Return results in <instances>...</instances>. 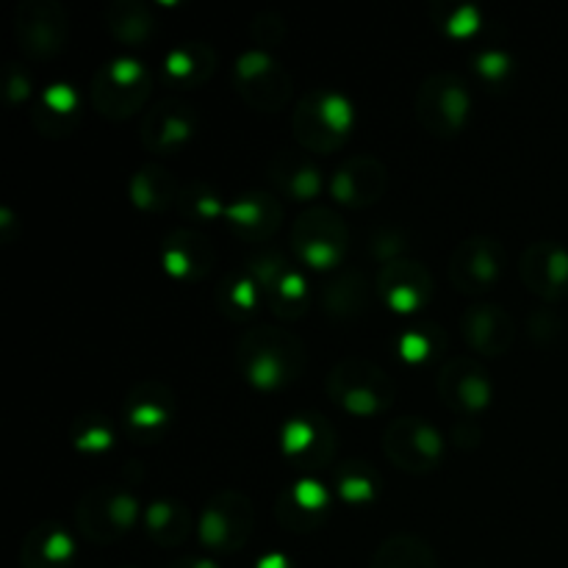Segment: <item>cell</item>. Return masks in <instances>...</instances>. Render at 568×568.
Returning <instances> with one entry per match:
<instances>
[{
  "mask_svg": "<svg viewBox=\"0 0 568 568\" xmlns=\"http://www.w3.org/2000/svg\"><path fill=\"white\" fill-rule=\"evenodd\" d=\"M236 366L258 392H281L303 375L305 344L286 327L258 325L239 338Z\"/></svg>",
  "mask_w": 568,
  "mask_h": 568,
  "instance_id": "1",
  "label": "cell"
},
{
  "mask_svg": "<svg viewBox=\"0 0 568 568\" xmlns=\"http://www.w3.org/2000/svg\"><path fill=\"white\" fill-rule=\"evenodd\" d=\"M353 128V100L336 89H314L303 94L292 111V131L303 153H336L347 144Z\"/></svg>",
  "mask_w": 568,
  "mask_h": 568,
  "instance_id": "2",
  "label": "cell"
},
{
  "mask_svg": "<svg viewBox=\"0 0 568 568\" xmlns=\"http://www.w3.org/2000/svg\"><path fill=\"white\" fill-rule=\"evenodd\" d=\"M327 394L349 416L372 419L392 408L397 399V383L375 361L347 355L327 375Z\"/></svg>",
  "mask_w": 568,
  "mask_h": 568,
  "instance_id": "3",
  "label": "cell"
},
{
  "mask_svg": "<svg viewBox=\"0 0 568 568\" xmlns=\"http://www.w3.org/2000/svg\"><path fill=\"white\" fill-rule=\"evenodd\" d=\"M153 92V75L133 55H116L105 61L89 83V103L105 120H128L144 109Z\"/></svg>",
  "mask_w": 568,
  "mask_h": 568,
  "instance_id": "4",
  "label": "cell"
},
{
  "mask_svg": "<svg viewBox=\"0 0 568 568\" xmlns=\"http://www.w3.org/2000/svg\"><path fill=\"white\" fill-rule=\"evenodd\" d=\"M292 253L300 264L316 272H333L342 266L349 250V227L338 211L327 205H311L292 222Z\"/></svg>",
  "mask_w": 568,
  "mask_h": 568,
  "instance_id": "5",
  "label": "cell"
},
{
  "mask_svg": "<svg viewBox=\"0 0 568 568\" xmlns=\"http://www.w3.org/2000/svg\"><path fill=\"white\" fill-rule=\"evenodd\" d=\"M142 505L131 486H94L78 499L75 525L83 538L109 547L122 541L136 527Z\"/></svg>",
  "mask_w": 568,
  "mask_h": 568,
  "instance_id": "6",
  "label": "cell"
},
{
  "mask_svg": "<svg viewBox=\"0 0 568 568\" xmlns=\"http://www.w3.org/2000/svg\"><path fill=\"white\" fill-rule=\"evenodd\" d=\"M471 116V92L458 72H433L416 92V120L430 136L455 139Z\"/></svg>",
  "mask_w": 568,
  "mask_h": 568,
  "instance_id": "7",
  "label": "cell"
},
{
  "mask_svg": "<svg viewBox=\"0 0 568 568\" xmlns=\"http://www.w3.org/2000/svg\"><path fill=\"white\" fill-rule=\"evenodd\" d=\"M255 527V505L236 488H222L203 505L197 538L211 555H233L244 549Z\"/></svg>",
  "mask_w": 568,
  "mask_h": 568,
  "instance_id": "8",
  "label": "cell"
},
{
  "mask_svg": "<svg viewBox=\"0 0 568 568\" xmlns=\"http://www.w3.org/2000/svg\"><path fill=\"white\" fill-rule=\"evenodd\" d=\"M233 87L242 94L244 103L253 105L264 114H277L288 105L294 92V81L288 70H283L281 61L270 50L253 48L242 53L233 64Z\"/></svg>",
  "mask_w": 568,
  "mask_h": 568,
  "instance_id": "9",
  "label": "cell"
},
{
  "mask_svg": "<svg viewBox=\"0 0 568 568\" xmlns=\"http://www.w3.org/2000/svg\"><path fill=\"white\" fill-rule=\"evenodd\" d=\"M14 39L28 59H55L70 42V14L59 0H22L14 9Z\"/></svg>",
  "mask_w": 568,
  "mask_h": 568,
  "instance_id": "10",
  "label": "cell"
},
{
  "mask_svg": "<svg viewBox=\"0 0 568 568\" xmlns=\"http://www.w3.org/2000/svg\"><path fill=\"white\" fill-rule=\"evenodd\" d=\"M383 453L408 475H427L442 466L447 455L442 430L419 416H399L383 430Z\"/></svg>",
  "mask_w": 568,
  "mask_h": 568,
  "instance_id": "11",
  "label": "cell"
},
{
  "mask_svg": "<svg viewBox=\"0 0 568 568\" xmlns=\"http://www.w3.org/2000/svg\"><path fill=\"white\" fill-rule=\"evenodd\" d=\"M178 416V397L164 381L133 383L131 392L125 394L122 403V422H125L128 436L136 438L139 444H153L170 430V425Z\"/></svg>",
  "mask_w": 568,
  "mask_h": 568,
  "instance_id": "12",
  "label": "cell"
},
{
  "mask_svg": "<svg viewBox=\"0 0 568 568\" xmlns=\"http://www.w3.org/2000/svg\"><path fill=\"white\" fill-rule=\"evenodd\" d=\"M338 447V433L325 414L320 410H303L283 422L281 427V453L292 460L297 469L316 471L325 469L333 460Z\"/></svg>",
  "mask_w": 568,
  "mask_h": 568,
  "instance_id": "13",
  "label": "cell"
},
{
  "mask_svg": "<svg viewBox=\"0 0 568 568\" xmlns=\"http://www.w3.org/2000/svg\"><path fill=\"white\" fill-rule=\"evenodd\" d=\"M449 283L460 294H486L505 272V247L491 236L464 239L449 255Z\"/></svg>",
  "mask_w": 568,
  "mask_h": 568,
  "instance_id": "14",
  "label": "cell"
},
{
  "mask_svg": "<svg viewBox=\"0 0 568 568\" xmlns=\"http://www.w3.org/2000/svg\"><path fill=\"white\" fill-rule=\"evenodd\" d=\"M436 388L442 403L464 419L483 414L494 399L491 375L483 369L480 361L466 358V355H455L442 366Z\"/></svg>",
  "mask_w": 568,
  "mask_h": 568,
  "instance_id": "15",
  "label": "cell"
},
{
  "mask_svg": "<svg viewBox=\"0 0 568 568\" xmlns=\"http://www.w3.org/2000/svg\"><path fill=\"white\" fill-rule=\"evenodd\" d=\"M197 111L192 103L181 98H161L144 114L139 139H142L148 153L172 155L183 144L192 142L194 133H197Z\"/></svg>",
  "mask_w": 568,
  "mask_h": 568,
  "instance_id": "16",
  "label": "cell"
},
{
  "mask_svg": "<svg viewBox=\"0 0 568 568\" xmlns=\"http://www.w3.org/2000/svg\"><path fill=\"white\" fill-rule=\"evenodd\" d=\"M333 514V491L314 477H300L275 499V519L283 530L308 536L325 527Z\"/></svg>",
  "mask_w": 568,
  "mask_h": 568,
  "instance_id": "17",
  "label": "cell"
},
{
  "mask_svg": "<svg viewBox=\"0 0 568 568\" xmlns=\"http://www.w3.org/2000/svg\"><path fill=\"white\" fill-rule=\"evenodd\" d=\"M377 300L394 314H419L433 297V275L425 264L410 258H399L394 264L381 266L377 272Z\"/></svg>",
  "mask_w": 568,
  "mask_h": 568,
  "instance_id": "18",
  "label": "cell"
},
{
  "mask_svg": "<svg viewBox=\"0 0 568 568\" xmlns=\"http://www.w3.org/2000/svg\"><path fill=\"white\" fill-rule=\"evenodd\" d=\"M519 277L527 292L544 303L568 297V250L560 242H532L519 258Z\"/></svg>",
  "mask_w": 568,
  "mask_h": 568,
  "instance_id": "19",
  "label": "cell"
},
{
  "mask_svg": "<svg viewBox=\"0 0 568 568\" xmlns=\"http://www.w3.org/2000/svg\"><path fill=\"white\" fill-rule=\"evenodd\" d=\"M331 197L347 209H369L381 203L388 189V170L375 155H353L331 175Z\"/></svg>",
  "mask_w": 568,
  "mask_h": 568,
  "instance_id": "20",
  "label": "cell"
},
{
  "mask_svg": "<svg viewBox=\"0 0 568 568\" xmlns=\"http://www.w3.org/2000/svg\"><path fill=\"white\" fill-rule=\"evenodd\" d=\"M225 222L236 239L264 247V242H270L281 231L283 205L275 194L253 189L227 203Z\"/></svg>",
  "mask_w": 568,
  "mask_h": 568,
  "instance_id": "21",
  "label": "cell"
},
{
  "mask_svg": "<svg viewBox=\"0 0 568 568\" xmlns=\"http://www.w3.org/2000/svg\"><path fill=\"white\" fill-rule=\"evenodd\" d=\"M216 250L205 233L194 227H175L161 242V266L181 283H197L214 270Z\"/></svg>",
  "mask_w": 568,
  "mask_h": 568,
  "instance_id": "22",
  "label": "cell"
},
{
  "mask_svg": "<svg viewBox=\"0 0 568 568\" xmlns=\"http://www.w3.org/2000/svg\"><path fill=\"white\" fill-rule=\"evenodd\" d=\"M460 333H464L466 344L477 355L499 358V355H505L514 347L516 322L503 305L477 303L466 308V314L460 316Z\"/></svg>",
  "mask_w": 568,
  "mask_h": 568,
  "instance_id": "23",
  "label": "cell"
},
{
  "mask_svg": "<svg viewBox=\"0 0 568 568\" xmlns=\"http://www.w3.org/2000/svg\"><path fill=\"white\" fill-rule=\"evenodd\" d=\"M266 172H270L272 186L294 203L316 200L322 194V183H325L320 166L311 161L308 153H300V150H281L277 155H272Z\"/></svg>",
  "mask_w": 568,
  "mask_h": 568,
  "instance_id": "24",
  "label": "cell"
},
{
  "mask_svg": "<svg viewBox=\"0 0 568 568\" xmlns=\"http://www.w3.org/2000/svg\"><path fill=\"white\" fill-rule=\"evenodd\" d=\"M83 100L70 83H50L39 94L37 105L31 111V122L37 133L48 139H64L78 128L83 114Z\"/></svg>",
  "mask_w": 568,
  "mask_h": 568,
  "instance_id": "25",
  "label": "cell"
},
{
  "mask_svg": "<svg viewBox=\"0 0 568 568\" xmlns=\"http://www.w3.org/2000/svg\"><path fill=\"white\" fill-rule=\"evenodd\" d=\"M75 560V541L59 521H39L22 538L20 568H70Z\"/></svg>",
  "mask_w": 568,
  "mask_h": 568,
  "instance_id": "26",
  "label": "cell"
},
{
  "mask_svg": "<svg viewBox=\"0 0 568 568\" xmlns=\"http://www.w3.org/2000/svg\"><path fill=\"white\" fill-rule=\"evenodd\" d=\"M216 72V53L205 42H183L175 44L164 55L161 75L170 87L192 92V89L205 87Z\"/></svg>",
  "mask_w": 568,
  "mask_h": 568,
  "instance_id": "27",
  "label": "cell"
},
{
  "mask_svg": "<svg viewBox=\"0 0 568 568\" xmlns=\"http://www.w3.org/2000/svg\"><path fill=\"white\" fill-rule=\"evenodd\" d=\"M183 183L166 170L164 164H150L139 166L128 181V197L144 214H164V211L178 209V197H181Z\"/></svg>",
  "mask_w": 568,
  "mask_h": 568,
  "instance_id": "28",
  "label": "cell"
},
{
  "mask_svg": "<svg viewBox=\"0 0 568 568\" xmlns=\"http://www.w3.org/2000/svg\"><path fill=\"white\" fill-rule=\"evenodd\" d=\"M372 286L361 272L344 270L336 272L322 288V308L331 320L353 322L369 311Z\"/></svg>",
  "mask_w": 568,
  "mask_h": 568,
  "instance_id": "29",
  "label": "cell"
},
{
  "mask_svg": "<svg viewBox=\"0 0 568 568\" xmlns=\"http://www.w3.org/2000/svg\"><path fill=\"white\" fill-rule=\"evenodd\" d=\"M192 527L194 516L181 499L161 497L144 510V530H148L150 541L164 549H175L186 544L189 536H192Z\"/></svg>",
  "mask_w": 568,
  "mask_h": 568,
  "instance_id": "30",
  "label": "cell"
},
{
  "mask_svg": "<svg viewBox=\"0 0 568 568\" xmlns=\"http://www.w3.org/2000/svg\"><path fill=\"white\" fill-rule=\"evenodd\" d=\"M105 31L125 48H144L155 39L159 26L142 0H114L103 14Z\"/></svg>",
  "mask_w": 568,
  "mask_h": 568,
  "instance_id": "31",
  "label": "cell"
},
{
  "mask_svg": "<svg viewBox=\"0 0 568 568\" xmlns=\"http://www.w3.org/2000/svg\"><path fill=\"white\" fill-rule=\"evenodd\" d=\"M216 308L225 316L227 322H250L261 311L264 303V292H261L258 283L250 277V272L244 266L231 270L216 286Z\"/></svg>",
  "mask_w": 568,
  "mask_h": 568,
  "instance_id": "32",
  "label": "cell"
},
{
  "mask_svg": "<svg viewBox=\"0 0 568 568\" xmlns=\"http://www.w3.org/2000/svg\"><path fill=\"white\" fill-rule=\"evenodd\" d=\"M264 303L270 314L281 322L303 320L305 311L311 308V286L305 272L297 266H288L264 294Z\"/></svg>",
  "mask_w": 568,
  "mask_h": 568,
  "instance_id": "33",
  "label": "cell"
},
{
  "mask_svg": "<svg viewBox=\"0 0 568 568\" xmlns=\"http://www.w3.org/2000/svg\"><path fill=\"white\" fill-rule=\"evenodd\" d=\"M369 568H438V558L425 538L397 532L375 549Z\"/></svg>",
  "mask_w": 568,
  "mask_h": 568,
  "instance_id": "34",
  "label": "cell"
},
{
  "mask_svg": "<svg viewBox=\"0 0 568 568\" xmlns=\"http://www.w3.org/2000/svg\"><path fill=\"white\" fill-rule=\"evenodd\" d=\"M381 471L366 460H347L333 471V491L347 505H369L381 497Z\"/></svg>",
  "mask_w": 568,
  "mask_h": 568,
  "instance_id": "35",
  "label": "cell"
},
{
  "mask_svg": "<svg viewBox=\"0 0 568 568\" xmlns=\"http://www.w3.org/2000/svg\"><path fill=\"white\" fill-rule=\"evenodd\" d=\"M70 442L75 453L103 455L114 447L116 433L109 416L100 414V410H83V414H78L75 419H72Z\"/></svg>",
  "mask_w": 568,
  "mask_h": 568,
  "instance_id": "36",
  "label": "cell"
},
{
  "mask_svg": "<svg viewBox=\"0 0 568 568\" xmlns=\"http://www.w3.org/2000/svg\"><path fill=\"white\" fill-rule=\"evenodd\" d=\"M447 347V336L433 322H416L408 331L399 333L397 338V355L410 366H422L427 361L438 358Z\"/></svg>",
  "mask_w": 568,
  "mask_h": 568,
  "instance_id": "37",
  "label": "cell"
},
{
  "mask_svg": "<svg viewBox=\"0 0 568 568\" xmlns=\"http://www.w3.org/2000/svg\"><path fill=\"white\" fill-rule=\"evenodd\" d=\"M231 200L222 197L211 183L192 181L183 183L181 197H178V211L192 222H216L225 220V211Z\"/></svg>",
  "mask_w": 568,
  "mask_h": 568,
  "instance_id": "38",
  "label": "cell"
},
{
  "mask_svg": "<svg viewBox=\"0 0 568 568\" xmlns=\"http://www.w3.org/2000/svg\"><path fill=\"white\" fill-rule=\"evenodd\" d=\"M433 22L449 39H471L483 28V14L475 3L438 0L433 6Z\"/></svg>",
  "mask_w": 568,
  "mask_h": 568,
  "instance_id": "39",
  "label": "cell"
},
{
  "mask_svg": "<svg viewBox=\"0 0 568 568\" xmlns=\"http://www.w3.org/2000/svg\"><path fill=\"white\" fill-rule=\"evenodd\" d=\"M471 67H475L477 78H480V81L491 89L508 87L510 78H514V72H516L514 55L503 48L477 50L475 59H471Z\"/></svg>",
  "mask_w": 568,
  "mask_h": 568,
  "instance_id": "40",
  "label": "cell"
},
{
  "mask_svg": "<svg viewBox=\"0 0 568 568\" xmlns=\"http://www.w3.org/2000/svg\"><path fill=\"white\" fill-rule=\"evenodd\" d=\"M288 258L283 250L277 247H270V244H264V247L253 250V253L247 255V261H244V270L250 272V277H253L255 283L261 286V292L266 294V288L272 286V283L277 281V277L283 275V272L288 270Z\"/></svg>",
  "mask_w": 568,
  "mask_h": 568,
  "instance_id": "41",
  "label": "cell"
},
{
  "mask_svg": "<svg viewBox=\"0 0 568 568\" xmlns=\"http://www.w3.org/2000/svg\"><path fill=\"white\" fill-rule=\"evenodd\" d=\"M405 250H408V236H405L403 227L383 225L369 236V255L383 261V266L405 258Z\"/></svg>",
  "mask_w": 568,
  "mask_h": 568,
  "instance_id": "42",
  "label": "cell"
},
{
  "mask_svg": "<svg viewBox=\"0 0 568 568\" xmlns=\"http://www.w3.org/2000/svg\"><path fill=\"white\" fill-rule=\"evenodd\" d=\"M0 92H3L6 103L9 105L26 103L33 92V81L31 75H28L26 67L17 64V61H9V64L3 67V75H0Z\"/></svg>",
  "mask_w": 568,
  "mask_h": 568,
  "instance_id": "43",
  "label": "cell"
},
{
  "mask_svg": "<svg viewBox=\"0 0 568 568\" xmlns=\"http://www.w3.org/2000/svg\"><path fill=\"white\" fill-rule=\"evenodd\" d=\"M250 37H253L255 48L270 50L286 39V22H283V17L275 14V11H261V14L253 17Z\"/></svg>",
  "mask_w": 568,
  "mask_h": 568,
  "instance_id": "44",
  "label": "cell"
},
{
  "mask_svg": "<svg viewBox=\"0 0 568 568\" xmlns=\"http://www.w3.org/2000/svg\"><path fill=\"white\" fill-rule=\"evenodd\" d=\"M560 333H564V320L555 311L538 308L527 316V336H530V342L547 347V344L558 342Z\"/></svg>",
  "mask_w": 568,
  "mask_h": 568,
  "instance_id": "45",
  "label": "cell"
},
{
  "mask_svg": "<svg viewBox=\"0 0 568 568\" xmlns=\"http://www.w3.org/2000/svg\"><path fill=\"white\" fill-rule=\"evenodd\" d=\"M480 438H483V430L475 419H464L453 427V444H458V447H464V449L477 447V444H480Z\"/></svg>",
  "mask_w": 568,
  "mask_h": 568,
  "instance_id": "46",
  "label": "cell"
},
{
  "mask_svg": "<svg viewBox=\"0 0 568 568\" xmlns=\"http://www.w3.org/2000/svg\"><path fill=\"white\" fill-rule=\"evenodd\" d=\"M170 568H222L214 558L209 555H186V558H178Z\"/></svg>",
  "mask_w": 568,
  "mask_h": 568,
  "instance_id": "47",
  "label": "cell"
},
{
  "mask_svg": "<svg viewBox=\"0 0 568 568\" xmlns=\"http://www.w3.org/2000/svg\"><path fill=\"white\" fill-rule=\"evenodd\" d=\"M255 568H297V566H294V560L288 558V555L270 552V555H264L258 564H255Z\"/></svg>",
  "mask_w": 568,
  "mask_h": 568,
  "instance_id": "48",
  "label": "cell"
}]
</instances>
